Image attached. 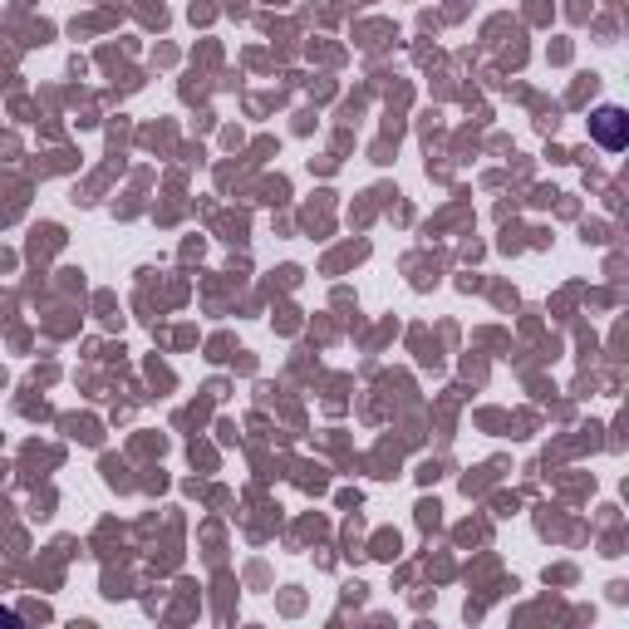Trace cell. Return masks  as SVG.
<instances>
[{"label":"cell","mask_w":629,"mask_h":629,"mask_svg":"<svg viewBox=\"0 0 629 629\" xmlns=\"http://www.w3.org/2000/svg\"><path fill=\"white\" fill-rule=\"evenodd\" d=\"M620 109H600V114H595V128H600V143H605V148H625V133H620Z\"/></svg>","instance_id":"obj_1"}]
</instances>
